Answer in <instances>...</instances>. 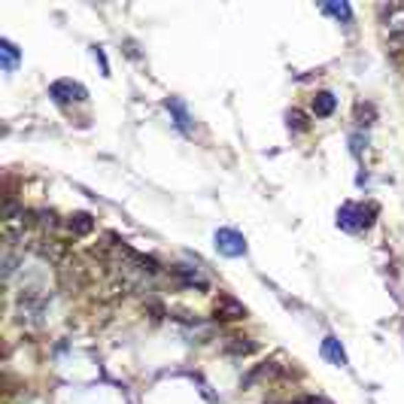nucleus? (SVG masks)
<instances>
[{
  "mask_svg": "<svg viewBox=\"0 0 404 404\" xmlns=\"http://www.w3.org/2000/svg\"><path fill=\"white\" fill-rule=\"evenodd\" d=\"M289 128H298V131H304V128H307L304 116H301L298 109H292V113H289Z\"/></svg>",
  "mask_w": 404,
  "mask_h": 404,
  "instance_id": "10",
  "label": "nucleus"
},
{
  "mask_svg": "<svg viewBox=\"0 0 404 404\" xmlns=\"http://www.w3.org/2000/svg\"><path fill=\"white\" fill-rule=\"evenodd\" d=\"M322 356L332 365H337V368H347V352H343L337 337H326V341H322Z\"/></svg>",
  "mask_w": 404,
  "mask_h": 404,
  "instance_id": "4",
  "label": "nucleus"
},
{
  "mask_svg": "<svg viewBox=\"0 0 404 404\" xmlns=\"http://www.w3.org/2000/svg\"><path fill=\"white\" fill-rule=\"evenodd\" d=\"M326 10L332 12V16H337V19H350V6L347 3H341V6L334 3V6H326Z\"/></svg>",
  "mask_w": 404,
  "mask_h": 404,
  "instance_id": "11",
  "label": "nucleus"
},
{
  "mask_svg": "<svg viewBox=\"0 0 404 404\" xmlns=\"http://www.w3.org/2000/svg\"><path fill=\"white\" fill-rule=\"evenodd\" d=\"M49 92H52V98L61 100V104H67V100H76V104H83V100L88 98L85 88L79 85V83H73V79H58V83L49 88Z\"/></svg>",
  "mask_w": 404,
  "mask_h": 404,
  "instance_id": "2",
  "label": "nucleus"
},
{
  "mask_svg": "<svg viewBox=\"0 0 404 404\" xmlns=\"http://www.w3.org/2000/svg\"><path fill=\"white\" fill-rule=\"evenodd\" d=\"M176 277H180L186 286H198V289H207V277H201L198 268H176Z\"/></svg>",
  "mask_w": 404,
  "mask_h": 404,
  "instance_id": "7",
  "label": "nucleus"
},
{
  "mask_svg": "<svg viewBox=\"0 0 404 404\" xmlns=\"http://www.w3.org/2000/svg\"><path fill=\"white\" fill-rule=\"evenodd\" d=\"M216 249L222 255H231V259H237V255L246 253V240H244V234H237L234 228H219L216 231Z\"/></svg>",
  "mask_w": 404,
  "mask_h": 404,
  "instance_id": "1",
  "label": "nucleus"
},
{
  "mask_svg": "<svg viewBox=\"0 0 404 404\" xmlns=\"http://www.w3.org/2000/svg\"><path fill=\"white\" fill-rule=\"evenodd\" d=\"M216 313L222 319H244L246 317V307L240 304V301H234L231 295H219L216 301Z\"/></svg>",
  "mask_w": 404,
  "mask_h": 404,
  "instance_id": "3",
  "label": "nucleus"
},
{
  "mask_svg": "<svg viewBox=\"0 0 404 404\" xmlns=\"http://www.w3.org/2000/svg\"><path fill=\"white\" fill-rule=\"evenodd\" d=\"M0 55H3V70H6V73L16 70V64H19V49L12 46L10 40H0Z\"/></svg>",
  "mask_w": 404,
  "mask_h": 404,
  "instance_id": "8",
  "label": "nucleus"
},
{
  "mask_svg": "<svg viewBox=\"0 0 404 404\" xmlns=\"http://www.w3.org/2000/svg\"><path fill=\"white\" fill-rule=\"evenodd\" d=\"M334 107H337V100H334V94H328V92H319L317 98H313V113L317 116H332Z\"/></svg>",
  "mask_w": 404,
  "mask_h": 404,
  "instance_id": "6",
  "label": "nucleus"
},
{
  "mask_svg": "<svg viewBox=\"0 0 404 404\" xmlns=\"http://www.w3.org/2000/svg\"><path fill=\"white\" fill-rule=\"evenodd\" d=\"M70 228L76 234H88L94 228V222H92V216H88V213H76V216H70Z\"/></svg>",
  "mask_w": 404,
  "mask_h": 404,
  "instance_id": "9",
  "label": "nucleus"
},
{
  "mask_svg": "<svg viewBox=\"0 0 404 404\" xmlns=\"http://www.w3.org/2000/svg\"><path fill=\"white\" fill-rule=\"evenodd\" d=\"M167 109H171L173 113V119H176V128L180 131H192V116H189V109H186V104H182V100H176V98H171L167 100Z\"/></svg>",
  "mask_w": 404,
  "mask_h": 404,
  "instance_id": "5",
  "label": "nucleus"
}]
</instances>
